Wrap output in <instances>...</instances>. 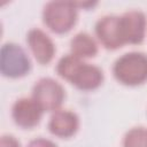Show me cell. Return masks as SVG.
<instances>
[{
  "label": "cell",
  "instance_id": "cell-10",
  "mask_svg": "<svg viewBox=\"0 0 147 147\" xmlns=\"http://www.w3.org/2000/svg\"><path fill=\"white\" fill-rule=\"evenodd\" d=\"M78 125V118L70 111H57L51 118L49 130L52 133L61 137H69L76 130Z\"/></svg>",
  "mask_w": 147,
  "mask_h": 147
},
{
  "label": "cell",
  "instance_id": "cell-4",
  "mask_svg": "<svg viewBox=\"0 0 147 147\" xmlns=\"http://www.w3.org/2000/svg\"><path fill=\"white\" fill-rule=\"evenodd\" d=\"M0 69L3 76L20 77L29 72L30 60L22 47L16 44L7 42L1 47Z\"/></svg>",
  "mask_w": 147,
  "mask_h": 147
},
{
  "label": "cell",
  "instance_id": "cell-11",
  "mask_svg": "<svg viewBox=\"0 0 147 147\" xmlns=\"http://www.w3.org/2000/svg\"><path fill=\"white\" fill-rule=\"evenodd\" d=\"M71 49L75 56H93L96 53V45L87 33H78L71 40Z\"/></svg>",
  "mask_w": 147,
  "mask_h": 147
},
{
  "label": "cell",
  "instance_id": "cell-13",
  "mask_svg": "<svg viewBox=\"0 0 147 147\" xmlns=\"http://www.w3.org/2000/svg\"><path fill=\"white\" fill-rule=\"evenodd\" d=\"M1 147H20V142L11 136H3L1 138Z\"/></svg>",
  "mask_w": 147,
  "mask_h": 147
},
{
  "label": "cell",
  "instance_id": "cell-2",
  "mask_svg": "<svg viewBox=\"0 0 147 147\" xmlns=\"http://www.w3.org/2000/svg\"><path fill=\"white\" fill-rule=\"evenodd\" d=\"M114 72L124 84H140L147 79V56L137 52L124 54L116 61Z\"/></svg>",
  "mask_w": 147,
  "mask_h": 147
},
{
  "label": "cell",
  "instance_id": "cell-9",
  "mask_svg": "<svg viewBox=\"0 0 147 147\" xmlns=\"http://www.w3.org/2000/svg\"><path fill=\"white\" fill-rule=\"evenodd\" d=\"M26 40L34 54V57L40 63H47L52 60L54 45L46 33L39 29H33L29 32Z\"/></svg>",
  "mask_w": 147,
  "mask_h": 147
},
{
  "label": "cell",
  "instance_id": "cell-3",
  "mask_svg": "<svg viewBox=\"0 0 147 147\" xmlns=\"http://www.w3.org/2000/svg\"><path fill=\"white\" fill-rule=\"evenodd\" d=\"M76 3L48 2L44 9V22L55 32H65L70 30L76 22Z\"/></svg>",
  "mask_w": 147,
  "mask_h": 147
},
{
  "label": "cell",
  "instance_id": "cell-6",
  "mask_svg": "<svg viewBox=\"0 0 147 147\" xmlns=\"http://www.w3.org/2000/svg\"><path fill=\"white\" fill-rule=\"evenodd\" d=\"M146 18L139 10H130L119 17V33L124 42H141L145 34Z\"/></svg>",
  "mask_w": 147,
  "mask_h": 147
},
{
  "label": "cell",
  "instance_id": "cell-8",
  "mask_svg": "<svg viewBox=\"0 0 147 147\" xmlns=\"http://www.w3.org/2000/svg\"><path fill=\"white\" fill-rule=\"evenodd\" d=\"M100 41L107 48H117L123 45L119 33V17L105 16L100 18L95 26Z\"/></svg>",
  "mask_w": 147,
  "mask_h": 147
},
{
  "label": "cell",
  "instance_id": "cell-1",
  "mask_svg": "<svg viewBox=\"0 0 147 147\" xmlns=\"http://www.w3.org/2000/svg\"><path fill=\"white\" fill-rule=\"evenodd\" d=\"M59 74L71 80L77 87L82 90L95 88L102 80V71L87 63H82L75 55H67L62 57L57 65Z\"/></svg>",
  "mask_w": 147,
  "mask_h": 147
},
{
  "label": "cell",
  "instance_id": "cell-5",
  "mask_svg": "<svg viewBox=\"0 0 147 147\" xmlns=\"http://www.w3.org/2000/svg\"><path fill=\"white\" fill-rule=\"evenodd\" d=\"M64 96V91L62 86L51 79L42 78L33 87V99L34 101L46 110H52L57 108Z\"/></svg>",
  "mask_w": 147,
  "mask_h": 147
},
{
  "label": "cell",
  "instance_id": "cell-12",
  "mask_svg": "<svg viewBox=\"0 0 147 147\" xmlns=\"http://www.w3.org/2000/svg\"><path fill=\"white\" fill-rule=\"evenodd\" d=\"M124 147H147V130L144 127H134L126 133Z\"/></svg>",
  "mask_w": 147,
  "mask_h": 147
},
{
  "label": "cell",
  "instance_id": "cell-7",
  "mask_svg": "<svg viewBox=\"0 0 147 147\" xmlns=\"http://www.w3.org/2000/svg\"><path fill=\"white\" fill-rule=\"evenodd\" d=\"M42 108L34 101V99H20L13 107V117L15 123L22 127H32L39 123Z\"/></svg>",
  "mask_w": 147,
  "mask_h": 147
},
{
  "label": "cell",
  "instance_id": "cell-14",
  "mask_svg": "<svg viewBox=\"0 0 147 147\" xmlns=\"http://www.w3.org/2000/svg\"><path fill=\"white\" fill-rule=\"evenodd\" d=\"M28 147H56V145H54L52 141L49 140H45V139H36L32 140Z\"/></svg>",
  "mask_w": 147,
  "mask_h": 147
}]
</instances>
